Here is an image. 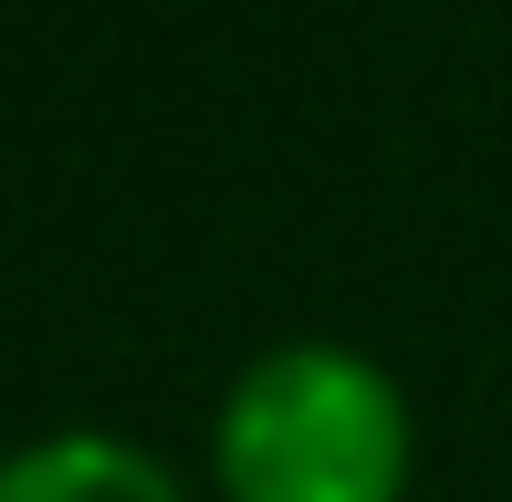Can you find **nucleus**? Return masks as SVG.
<instances>
[{"label": "nucleus", "instance_id": "1", "mask_svg": "<svg viewBox=\"0 0 512 502\" xmlns=\"http://www.w3.org/2000/svg\"><path fill=\"white\" fill-rule=\"evenodd\" d=\"M418 408L387 356L345 335L262 346L209 408V492L220 502H408Z\"/></svg>", "mask_w": 512, "mask_h": 502}, {"label": "nucleus", "instance_id": "2", "mask_svg": "<svg viewBox=\"0 0 512 502\" xmlns=\"http://www.w3.org/2000/svg\"><path fill=\"white\" fill-rule=\"evenodd\" d=\"M0 502H189V482L126 429H42L0 450Z\"/></svg>", "mask_w": 512, "mask_h": 502}]
</instances>
